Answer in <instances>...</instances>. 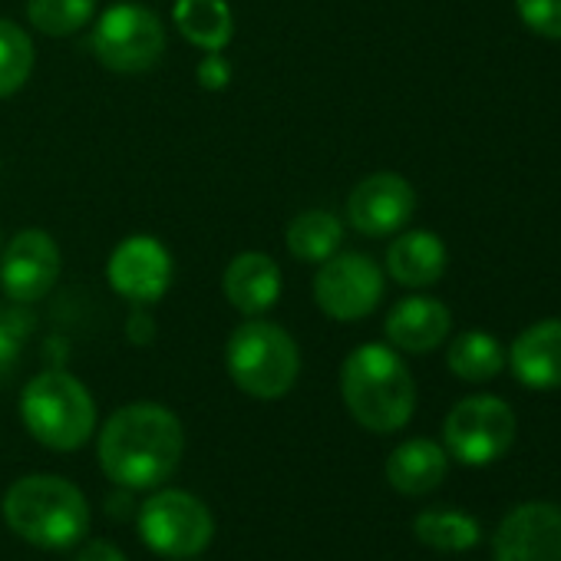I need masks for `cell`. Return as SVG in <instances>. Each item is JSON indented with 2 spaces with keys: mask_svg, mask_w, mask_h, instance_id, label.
Here are the masks:
<instances>
[{
  "mask_svg": "<svg viewBox=\"0 0 561 561\" xmlns=\"http://www.w3.org/2000/svg\"><path fill=\"white\" fill-rule=\"evenodd\" d=\"M185 453V430L169 407L129 403L100 430V466L123 489L162 485Z\"/></svg>",
  "mask_w": 561,
  "mask_h": 561,
  "instance_id": "cell-1",
  "label": "cell"
},
{
  "mask_svg": "<svg viewBox=\"0 0 561 561\" xmlns=\"http://www.w3.org/2000/svg\"><path fill=\"white\" fill-rule=\"evenodd\" d=\"M341 397L351 416L370 433H397L410 423L416 387L397 351L360 344L341 367Z\"/></svg>",
  "mask_w": 561,
  "mask_h": 561,
  "instance_id": "cell-2",
  "label": "cell"
},
{
  "mask_svg": "<svg viewBox=\"0 0 561 561\" xmlns=\"http://www.w3.org/2000/svg\"><path fill=\"white\" fill-rule=\"evenodd\" d=\"M4 518L37 548H70L90 528V505L60 476H24L4 495Z\"/></svg>",
  "mask_w": 561,
  "mask_h": 561,
  "instance_id": "cell-3",
  "label": "cell"
},
{
  "mask_svg": "<svg viewBox=\"0 0 561 561\" xmlns=\"http://www.w3.org/2000/svg\"><path fill=\"white\" fill-rule=\"evenodd\" d=\"M225 367L241 393L254 400H280L301 377V351L285 328L251 318L231 331Z\"/></svg>",
  "mask_w": 561,
  "mask_h": 561,
  "instance_id": "cell-4",
  "label": "cell"
},
{
  "mask_svg": "<svg viewBox=\"0 0 561 561\" xmlns=\"http://www.w3.org/2000/svg\"><path fill=\"white\" fill-rule=\"evenodd\" d=\"M21 420L41 446L73 453L96 430V403L73 374L44 370L21 393Z\"/></svg>",
  "mask_w": 561,
  "mask_h": 561,
  "instance_id": "cell-5",
  "label": "cell"
},
{
  "mask_svg": "<svg viewBox=\"0 0 561 561\" xmlns=\"http://www.w3.org/2000/svg\"><path fill=\"white\" fill-rule=\"evenodd\" d=\"M90 47L93 57L113 73H146L165 54V27L149 8L119 0L100 14Z\"/></svg>",
  "mask_w": 561,
  "mask_h": 561,
  "instance_id": "cell-6",
  "label": "cell"
},
{
  "mask_svg": "<svg viewBox=\"0 0 561 561\" xmlns=\"http://www.w3.org/2000/svg\"><path fill=\"white\" fill-rule=\"evenodd\" d=\"M142 541L165 558H195L215 535V518L202 499L182 489H162L139 508Z\"/></svg>",
  "mask_w": 561,
  "mask_h": 561,
  "instance_id": "cell-7",
  "label": "cell"
},
{
  "mask_svg": "<svg viewBox=\"0 0 561 561\" xmlns=\"http://www.w3.org/2000/svg\"><path fill=\"white\" fill-rule=\"evenodd\" d=\"M383 298V271L370 254L341 251L321 261L314 274V305L331 321H364Z\"/></svg>",
  "mask_w": 561,
  "mask_h": 561,
  "instance_id": "cell-8",
  "label": "cell"
},
{
  "mask_svg": "<svg viewBox=\"0 0 561 561\" xmlns=\"http://www.w3.org/2000/svg\"><path fill=\"white\" fill-rule=\"evenodd\" d=\"M449 453L466 466H485L508 453L515 439V413L499 397H466L443 426Z\"/></svg>",
  "mask_w": 561,
  "mask_h": 561,
  "instance_id": "cell-9",
  "label": "cell"
},
{
  "mask_svg": "<svg viewBox=\"0 0 561 561\" xmlns=\"http://www.w3.org/2000/svg\"><path fill=\"white\" fill-rule=\"evenodd\" d=\"M60 267L64 254L54 234L44 228H24L0 251V285L14 305H34L54 291Z\"/></svg>",
  "mask_w": 561,
  "mask_h": 561,
  "instance_id": "cell-10",
  "label": "cell"
},
{
  "mask_svg": "<svg viewBox=\"0 0 561 561\" xmlns=\"http://www.w3.org/2000/svg\"><path fill=\"white\" fill-rule=\"evenodd\" d=\"M106 280L129 305L152 308L172 285V254L152 234H129L113 248L106 261Z\"/></svg>",
  "mask_w": 561,
  "mask_h": 561,
  "instance_id": "cell-11",
  "label": "cell"
},
{
  "mask_svg": "<svg viewBox=\"0 0 561 561\" xmlns=\"http://www.w3.org/2000/svg\"><path fill=\"white\" fill-rule=\"evenodd\" d=\"M416 208L413 185L397 172H374L347 195V221L367 238L397 234Z\"/></svg>",
  "mask_w": 561,
  "mask_h": 561,
  "instance_id": "cell-12",
  "label": "cell"
},
{
  "mask_svg": "<svg viewBox=\"0 0 561 561\" xmlns=\"http://www.w3.org/2000/svg\"><path fill=\"white\" fill-rule=\"evenodd\" d=\"M495 561H561V508L548 502L512 508L495 531Z\"/></svg>",
  "mask_w": 561,
  "mask_h": 561,
  "instance_id": "cell-13",
  "label": "cell"
},
{
  "mask_svg": "<svg viewBox=\"0 0 561 561\" xmlns=\"http://www.w3.org/2000/svg\"><path fill=\"white\" fill-rule=\"evenodd\" d=\"M221 288H225L228 305L238 314L261 318L277 305L285 280H280V267L274 257H267L261 251H241L228 261Z\"/></svg>",
  "mask_w": 561,
  "mask_h": 561,
  "instance_id": "cell-14",
  "label": "cell"
},
{
  "mask_svg": "<svg viewBox=\"0 0 561 561\" xmlns=\"http://www.w3.org/2000/svg\"><path fill=\"white\" fill-rule=\"evenodd\" d=\"M449 308L433 298H407L387 314V341L407 354H430L449 337Z\"/></svg>",
  "mask_w": 561,
  "mask_h": 561,
  "instance_id": "cell-15",
  "label": "cell"
},
{
  "mask_svg": "<svg viewBox=\"0 0 561 561\" xmlns=\"http://www.w3.org/2000/svg\"><path fill=\"white\" fill-rule=\"evenodd\" d=\"M512 374L531 390L561 387V321H538L522 331L508 354Z\"/></svg>",
  "mask_w": 561,
  "mask_h": 561,
  "instance_id": "cell-16",
  "label": "cell"
},
{
  "mask_svg": "<svg viewBox=\"0 0 561 561\" xmlns=\"http://www.w3.org/2000/svg\"><path fill=\"white\" fill-rule=\"evenodd\" d=\"M387 271L403 288H430L446 271V244L433 231H407L387 248Z\"/></svg>",
  "mask_w": 561,
  "mask_h": 561,
  "instance_id": "cell-17",
  "label": "cell"
},
{
  "mask_svg": "<svg viewBox=\"0 0 561 561\" xmlns=\"http://www.w3.org/2000/svg\"><path fill=\"white\" fill-rule=\"evenodd\" d=\"M446 479V453L433 439H410L387 459V482L403 495H426Z\"/></svg>",
  "mask_w": 561,
  "mask_h": 561,
  "instance_id": "cell-18",
  "label": "cell"
},
{
  "mask_svg": "<svg viewBox=\"0 0 561 561\" xmlns=\"http://www.w3.org/2000/svg\"><path fill=\"white\" fill-rule=\"evenodd\" d=\"M172 24L205 54H221L234 37V14L225 0H175Z\"/></svg>",
  "mask_w": 561,
  "mask_h": 561,
  "instance_id": "cell-19",
  "label": "cell"
},
{
  "mask_svg": "<svg viewBox=\"0 0 561 561\" xmlns=\"http://www.w3.org/2000/svg\"><path fill=\"white\" fill-rule=\"evenodd\" d=\"M341 241H344V221L334 211H328V208L301 211L285 228L288 251L298 261H308V264H321L331 254H337Z\"/></svg>",
  "mask_w": 561,
  "mask_h": 561,
  "instance_id": "cell-20",
  "label": "cell"
},
{
  "mask_svg": "<svg viewBox=\"0 0 561 561\" xmlns=\"http://www.w3.org/2000/svg\"><path fill=\"white\" fill-rule=\"evenodd\" d=\"M446 364L449 370L459 377V380H469V383H482V380H492L502 374L505 367V354H502V344L485 334V331H469V334H459L446 354Z\"/></svg>",
  "mask_w": 561,
  "mask_h": 561,
  "instance_id": "cell-21",
  "label": "cell"
},
{
  "mask_svg": "<svg viewBox=\"0 0 561 561\" xmlns=\"http://www.w3.org/2000/svg\"><path fill=\"white\" fill-rule=\"evenodd\" d=\"M416 538L436 551H469L479 545V522L466 512H423L413 525Z\"/></svg>",
  "mask_w": 561,
  "mask_h": 561,
  "instance_id": "cell-22",
  "label": "cell"
},
{
  "mask_svg": "<svg viewBox=\"0 0 561 561\" xmlns=\"http://www.w3.org/2000/svg\"><path fill=\"white\" fill-rule=\"evenodd\" d=\"M31 73H34L31 34L14 21H0V100L24 90Z\"/></svg>",
  "mask_w": 561,
  "mask_h": 561,
  "instance_id": "cell-23",
  "label": "cell"
},
{
  "mask_svg": "<svg viewBox=\"0 0 561 561\" xmlns=\"http://www.w3.org/2000/svg\"><path fill=\"white\" fill-rule=\"evenodd\" d=\"M96 14V0H27V21L47 37H73Z\"/></svg>",
  "mask_w": 561,
  "mask_h": 561,
  "instance_id": "cell-24",
  "label": "cell"
},
{
  "mask_svg": "<svg viewBox=\"0 0 561 561\" xmlns=\"http://www.w3.org/2000/svg\"><path fill=\"white\" fill-rule=\"evenodd\" d=\"M31 331H34V321L27 311H21V308L0 311V374H8L18 364L21 347H24Z\"/></svg>",
  "mask_w": 561,
  "mask_h": 561,
  "instance_id": "cell-25",
  "label": "cell"
},
{
  "mask_svg": "<svg viewBox=\"0 0 561 561\" xmlns=\"http://www.w3.org/2000/svg\"><path fill=\"white\" fill-rule=\"evenodd\" d=\"M522 24L548 41H561V0H515Z\"/></svg>",
  "mask_w": 561,
  "mask_h": 561,
  "instance_id": "cell-26",
  "label": "cell"
},
{
  "mask_svg": "<svg viewBox=\"0 0 561 561\" xmlns=\"http://www.w3.org/2000/svg\"><path fill=\"white\" fill-rule=\"evenodd\" d=\"M195 77H198L202 90L218 93V90H225L231 83V64L221 54H205L202 64H198V70H195Z\"/></svg>",
  "mask_w": 561,
  "mask_h": 561,
  "instance_id": "cell-27",
  "label": "cell"
},
{
  "mask_svg": "<svg viewBox=\"0 0 561 561\" xmlns=\"http://www.w3.org/2000/svg\"><path fill=\"white\" fill-rule=\"evenodd\" d=\"M126 337H129L136 347L152 344V337H156V321H152L149 308L133 305V314H129V321H126Z\"/></svg>",
  "mask_w": 561,
  "mask_h": 561,
  "instance_id": "cell-28",
  "label": "cell"
},
{
  "mask_svg": "<svg viewBox=\"0 0 561 561\" xmlns=\"http://www.w3.org/2000/svg\"><path fill=\"white\" fill-rule=\"evenodd\" d=\"M77 561H126V554L113 545V541H90L80 554H77Z\"/></svg>",
  "mask_w": 561,
  "mask_h": 561,
  "instance_id": "cell-29",
  "label": "cell"
},
{
  "mask_svg": "<svg viewBox=\"0 0 561 561\" xmlns=\"http://www.w3.org/2000/svg\"><path fill=\"white\" fill-rule=\"evenodd\" d=\"M0 251H4V241H0Z\"/></svg>",
  "mask_w": 561,
  "mask_h": 561,
  "instance_id": "cell-30",
  "label": "cell"
},
{
  "mask_svg": "<svg viewBox=\"0 0 561 561\" xmlns=\"http://www.w3.org/2000/svg\"><path fill=\"white\" fill-rule=\"evenodd\" d=\"M182 561H188V558H182Z\"/></svg>",
  "mask_w": 561,
  "mask_h": 561,
  "instance_id": "cell-31",
  "label": "cell"
}]
</instances>
